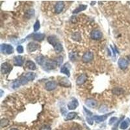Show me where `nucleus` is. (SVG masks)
<instances>
[{"mask_svg":"<svg viewBox=\"0 0 130 130\" xmlns=\"http://www.w3.org/2000/svg\"><path fill=\"white\" fill-rule=\"evenodd\" d=\"M57 66H58V65L55 60H53V61H52V60H46L45 63L44 64V65L42 66V68L45 70H51L55 69Z\"/></svg>","mask_w":130,"mask_h":130,"instance_id":"1","label":"nucleus"},{"mask_svg":"<svg viewBox=\"0 0 130 130\" xmlns=\"http://www.w3.org/2000/svg\"><path fill=\"white\" fill-rule=\"evenodd\" d=\"M0 49H1V51L2 53L5 55H10L14 52V48L11 44H2Z\"/></svg>","mask_w":130,"mask_h":130,"instance_id":"2","label":"nucleus"},{"mask_svg":"<svg viewBox=\"0 0 130 130\" xmlns=\"http://www.w3.org/2000/svg\"><path fill=\"white\" fill-rule=\"evenodd\" d=\"M67 106H68V109L69 110H75L79 106L78 100L75 98H73L71 99L70 101L68 103Z\"/></svg>","mask_w":130,"mask_h":130,"instance_id":"3","label":"nucleus"},{"mask_svg":"<svg viewBox=\"0 0 130 130\" xmlns=\"http://www.w3.org/2000/svg\"><path fill=\"white\" fill-rule=\"evenodd\" d=\"M39 48H40L39 44H38L37 43H35L34 42H29L27 46V51L29 53L34 52V51L37 50Z\"/></svg>","mask_w":130,"mask_h":130,"instance_id":"4","label":"nucleus"},{"mask_svg":"<svg viewBox=\"0 0 130 130\" xmlns=\"http://www.w3.org/2000/svg\"><path fill=\"white\" fill-rule=\"evenodd\" d=\"M12 70V66L8 63H2L1 66V72L3 74H9Z\"/></svg>","mask_w":130,"mask_h":130,"instance_id":"5","label":"nucleus"},{"mask_svg":"<svg viewBox=\"0 0 130 130\" xmlns=\"http://www.w3.org/2000/svg\"><path fill=\"white\" fill-rule=\"evenodd\" d=\"M113 113H114V111H113L111 113L107 114H105V115H99V116L95 115L93 116L92 119L94 120V121L96 122V123H100V122H101L105 121V120H107V117H108V116L111 114H113Z\"/></svg>","mask_w":130,"mask_h":130,"instance_id":"6","label":"nucleus"},{"mask_svg":"<svg viewBox=\"0 0 130 130\" xmlns=\"http://www.w3.org/2000/svg\"><path fill=\"white\" fill-rule=\"evenodd\" d=\"M94 59V54L93 53L90 52V51H87L85 53V54L83 55V61L84 63H89V62L92 61Z\"/></svg>","mask_w":130,"mask_h":130,"instance_id":"7","label":"nucleus"},{"mask_svg":"<svg viewBox=\"0 0 130 130\" xmlns=\"http://www.w3.org/2000/svg\"><path fill=\"white\" fill-rule=\"evenodd\" d=\"M103 36V34L99 30H94L90 33V37L94 40H99Z\"/></svg>","mask_w":130,"mask_h":130,"instance_id":"8","label":"nucleus"},{"mask_svg":"<svg viewBox=\"0 0 130 130\" xmlns=\"http://www.w3.org/2000/svg\"><path fill=\"white\" fill-rule=\"evenodd\" d=\"M57 86V83L55 81H48L46 83L45 89L47 90L48 91H51V90H53L56 89Z\"/></svg>","mask_w":130,"mask_h":130,"instance_id":"9","label":"nucleus"},{"mask_svg":"<svg viewBox=\"0 0 130 130\" xmlns=\"http://www.w3.org/2000/svg\"><path fill=\"white\" fill-rule=\"evenodd\" d=\"M61 73L64 74H66L68 77H70V64L68 63H65V65L61 67Z\"/></svg>","mask_w":130,"mask_h":130,"instance_id":"10","label":"nucleus"},{"mask_svg":"<svg viewBox=\"0 0 130 130\" xmlns=\"http://www.w3.org/2000/svg\"><path fill=\"white\" fill-rule=\"evenodd\" d=\"M65 7V3L63 1H58L55 6V12L57 14H60L63 11Z\"/></svg>","mask_w":130,"mask_h":130,"instance_id":"11","label":"nucleus"},{"mask_svg":"<svg viewBox=\"0 0 130 130\" xmlns=\"http://www.w3.org/2000/svg\"><path fill=\"white\" fill-rule=\"evenodd\" d=\"M118 65L120 68L122 70H125L126 68H127V67L128 66L129 63L126 59H125L124 58H121L118 60Z\"/></svg>","mask_w":130,"mask_h":130,"instance_id":"12","label":"nucleus"},{"mask_svg":"<svg viewBox=\"0 0 130 130\" xmlns=\"http://www.w3.org/2000/svg\"><path fill=\"white\" fill-rule=\"evenodd\" d=\"M85 105L87 107H89L90 108H95L98 105V103L96 100L92 98H89V99H86L85 101Z\"/></svg>","mask_w":130,"mask_h":130,"instance_id":"13","label":"nucleus"},{"mask_svg":"<svg viewBox=\"0 0 130 130\" xmlns=\"http://www.w3.org/2000/svg\"><path fill=\"white\" fill-rule=\"evenodd\" d=\"M34 40H37V41H42L45 38V34L44 33H40V32H36V33H33L32 35H31Z\"/></svg>","mask_w":130,"mask_h":130,"instance_id":"14","label":"nucleus"},{"mask_svg":"<svg viewBox=\"0 0 130 130\" xmlns=\"http://www.w3.org/2000/svg\"><path fill=\"white\" fill-rule=\"evenodd\" d=\"M13 61H14V64L15 66H22L24 64V59L20 55L15 57Z\"/></svg>","mask_w":130,"mask_h":130,"instance_id":"15","label":"nucleus"},{"mask_svg":"<svg viewBox=\"0 0 130 130\" xmlns=\"http://www.w3.org/2000/svg\"><path fill=\"white\" fill-rule=\"evenodd\" d=\"M59 84L62 87H70L71 86L70 81L66 78H63L61 80H60L59 81Z\"/></svg>","mask_w":130,"mask_h":130,"instance_id":"16","label":"nucleus"},{"mask_svg":"<svg viewBox=\"0 0 130 130\" xmlns=\"http://www.w3.org/2000/svg\"><path fill=\"white\" fill-rule=\"evenodd\" d=\"M48 42L51 45L53 46V47L56 45L57 44L59 43V42H58L57 38V36H55V35L49 36L48 37Z\"/></svg>","mask_w":130,"mask_h":130,"instance_id":"17","label":"nucleus"},{"mask_svg":"<svg viewBox=\"0 0 130 130\" xmlns=\"http://www.w3.org/2000/svg\"><path fill=\"white\" fill-rule=\"evenodd\" d=\"M87 76L85 74H82L80 76H79L76 81V84L78 85H83V83H85V81H87Z\"/></svg>","mask_w":130,"mask_h":130,"instance_id":"18","label":"nucleus"},{"mask_svg":"<svg viewBox=\"0 0 130 130\" xmlns=\"http://www.w3.org/2000/svg\"><path fill=\"white\" fill-rule=\"evenodd\" d=\"M25 66L27 67V68H29V70H35L36 69V65L34 63V62H32V61H27L26 62V64H25Z\"/></svg>","mask_w":130,"mask_h":130,"instance_id":"19","label":"nucleus"},{"mask_svg":"<svg viewBox=\"0 0 130 130\" xmlns=\"http://www.w3.org/2000/svg\"><path fill=\"white\" fill-rule=\"evenodd\" d=\"M130 124V120L129 118H127L126 120H125L124 121L122 122L120 126V128L122 130H126L128 128L129 125Z\"/></svg>","mask_w":130,"mask_h":130,"instance_id":"20","label":"nucleus"},{"mask_svg":"<svg viewBox=\"0 0 130 130\" xmlns=\"http://www.w3.org/2000/svg\"><path fill=\"white\" fill-rule=\"evenodd\" d=\"M87 8V5H80L78 7H77L75 10H74V11H72V13L73 14H78V13H80V12L85 11Z\"/></svg>","mask_w":130,"mask_h":130,"instance_id":"21","label":"nucleus"},{"mask_svg":"<svg viewBox=\"0 0 130 130\" xmlns=\"http://www.w3.org/2000/svg\"><path fill=\"white\" fill-rule=\"evenodd\" d=\"M78 116V113L76 112H70L68 113L66 116L65 118V120H72L74 119L75 118Z\"/></svg>","mask_w":130,"mask_h":130,"instance_id":"22","label":"nucleus"},{"mask_svg":"<svg viewBox=\"0 0 130 130\" xmlns=\"http://www.w3.org/2000/svg\"><path fill=\"white\" fill-rule=\"evenodd\" d=\"M46 61V60L45 57L43 55H39V56H38L36 58V61L37 63V64L42 66H43L44 64L45 63Z\"/></svg>","mask_w":130,"mask_h":130,"instance_id":"23","label":"nucleus"},{"mask_svg":"<svg viewBox=\"0 0 130 130\" xmlns=\"http://www.w3.org/2000/svg\"><path fill=\"white\" fill-rule=\"evenodd\" d=\"M24 76L27 78V80L29 81H33L35 77H36V74L34 72H27L24 75Z\"/></svg>","mask_w":130,"mask_h":130,"instance_id":"24","label":"nucleus"},{"mask_svg":"<svg viewBox=\"0 0 130 130\" xmlns=\"http://www.w3.org/2000/svg\"><path fill=\"white\" fill-rule=\"evenodd\" d=\"M112 92L114 94H115V95H120V94H123L124 92V90L121 87H115V88H114L112 90Z\"/></svg>","mask_w":130,"mask_h":130,"instance_id":"25","label":"nucleus"},{"mask_svg":"<svg viewBox=\"0 0 130 130\" xmlns=\"http://www.w3.org/2000/svg\"><path fill=\"white\" fill-rule=\"evenodd\" d=\"M54 49L55 51L57 53H59L63 51V45H62L61 43H57L56 45L54 46Z\"/></svg>","mask_w":130,"mask_h":130,"instance_id":"26","label":"nucleus"},{"mask_svg":"<svg viewBox=\"0 0 130 130\" xmlns=\"http://www.w3.org/2000/svg\"><path fill=\"white\" fill-rule=\"evenodd\" d=\"M20 86H21V84H20L19 80H15V81L12 83V85H11V87H12L13 89H15V90L19 88Z\"/></svg>","mask_w":130,"mask_h":130,"instance_id":"27","label":"nucleus"},{"mask_svg":"<svg viewBox=\"0 0 130 130\" xmlns=\"http://www.w3.org/2000/svg\"><path fill=\"white\" fill-rule=\"evenodd\" d=\"M19 81H20V84H21V85H26V84L29 82V81L27 80V78H25L24 76H22V77L19 79Z\"/></svg>","mask_w":130,"mask_h":130,"instance_id":"28","label":"nucleus"},{"mask_svg":"<svg viewBox=\"0 0 130 130\" xmlns=\"http://www.w3.org/2000/svg\"><path fill=\"white\" fill-rule=\"evenodd\" d=\"M9 123V120L6 118H2L1 120V122H0V124H1V128H3L5 126H7Z\"/></svg>","mask_w":130,"mask_h":130,"instance_id":"29","label":"nucleus"},{"mask_svg":"<svg viewBox=\"0 0 130 130\" xmlns=\"http://www.w3.org/2000/svg\"><path fill=\"white\" fill-rule=\"evenodd\" d=\"M55 62H56L58 66H60L63 64V57L62 56L57 57L55 59Z\"/></svg>","mask_w":130,"mask_h":130,"instance_id":"30","label":"nucleus"},{"mask_svg":"<svg viewBox=\"0 0 130 130\" xmlns=\"http://www.w3.org/2000/svg\"><path fill=\"white\" fill-rule=\"evenodd\" d=\"M33 28H34V32H36L39 30V29L40 28V22L38 20H36L35 24H34V26H33Z\"/></svg>","mask_w":130,"mask_h":130,"instance_id":"31","label":"nucleus"},{"mask_svg":"<svg viewBox=\"0 0 130 130\" xmlns=\"http://www.w3.org/2000/svg\"><path fill=\"white\" fill-rule=\"evenodd\" d=\"M72 38H73V39H74V40H77V41L81 40V36H80V33H78V32L74 33V34H73Z\"/></svg>","mask_w":130,"mask_h":130,"instance_id":"32","label":"nucleus"},{"mask_svg":"<svg viewBox=\"0 0 130 130\" xmlns=\"http://www.w3.org/2000/svg\"><path fill=\"white\" fill-rule=\"evenodd\" d=\"M118 120V118L116 117H111L109 121V125H113Z\"/></svg>","mask_w":130,"mask_h":130,"instance_id":"33","label":"nucleus"},{"mask_svg":"<svg viewBox=\"0 0 130 130\" xmlns=\"http://www.w3.org/2000/svg\"><path fill=\"white\" fill-rule=\"evenodd\" d=\"M16 51L18 53H22L24 52V47L21 45H19L16 48Z\"/></svg>","mask_w":130,"mask_h":130,"instance_id":"34","label":"nucleus"},{"mask_svg":"<svg viewBox=\"0 0 130 130\" xmlns=\"http://www.w3.org/2000/svg\"><path fill=\"white\" fill-rule=\"evenodd\" d=\"M40 130H51V128L48 125H43L40 128Z\"/></svg>","mask_w":130,"mask_h":130,"instance_id":"35","label":"nucleus"},{"mask_svg":"<svg viewBox=\"0 0 130 130\" xmlns=\"http://www.w3.org/2000/svg\"><path fill=\"white\" fill-rule=\"evenodd\" d=\"M99 111L100 113H104L107 111V107L105 105H101L100 107V108H99Z\"/></svg>","mask_w":130,"mask_h":130,"instance_id":"36","label":"nucleus"},{"mask_svg":"<svg viewBox=\"0 0 130 130\" xmlns=\"http://www.w3.org/2000/svg\"><path fill=\"white\" fill-rule=\"evenodd\" d=\"M83 109L85 110V114H87V116H92V113L90 111L88 110V109H87L85 107H83Z\"/></svg>","mask_w":130,"mask_h":130,"instance_id":"37","label":"nucleus"},{"mask_svg":"<svg viewBox=\"0 0 130 130\" xmlns=\"http://www.w3.org/2000/svg\"><path fill=\"white\" fill-rule=\"evenodd\" d=\"M86 120H87V123H88L89 124H90V126H92V125H93V119L91 118L90 116H87V117L86 118Z\"/></svg>","mask_w":130,"mask_h":130,"instance_id":"38","label":"nucleus"},{"mask_svg":"<svg viewBox=\"0 0 130 130\" xmlns=\"http://www.w3.org/2000/svg\"><path fill=\"white\" fill-rule=\"evenodd\" d=\"M11 130H18V129H16V128H13V129H11Z\"/></svg>","mask_w":130,"mask_h":130,"instance_id":"39","label":"nucleus"},{"mask_svg":"<svg viewBox=\"0 0 130 130\" xmlns=\"http://www.w3.org/2000/svg\"><path fill=\"white\" fill-rule=\"evenodd\" d=\"M1 96H2V94H3V90H1Z\"/></svg>","mask_w":130,"mask_h":130,"instance_id":"40","label":"nucleus"},{"mask_svg":"<svg viewBox=\"0 0 130 130\" xmlns=\"http://www.w3.org/2000/svg\"><path fill=\"white\" fill-rule=\"evenodd\" d=\"M113 130H117V129H116V128H114V129H113Z\"/></svg>","mask_w":130,"mask_h":130,"instance_id":"41","label":"nucleus"}]
</instances>
